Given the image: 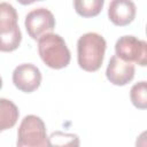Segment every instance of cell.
I'll return each mask as SVG.
<instances>
[{"instance_id":"1","label":"cell","mask_w":147,"mask_h":147,"mask_svg":"<svg viewBox=\"0 0 147 147\" xmlns=\"http://www.w3.org/2000/svg\"><path fill=\"white\" fill-rule=\"evenodd\" d=\"M107 42L96 32H87L77 41V61L79 67L88 72L99 70L102 65Z\"/></svg>"},{"instance_id":"2","label":"cell","mask_w":147,"mask_h":147,"mask_svg":"<svg viewBox=\"0 0 147 147\" xmlns=\"http://www.w3.org/2000/svg\"><path fill=\"white\" fill-rule=\"evenodd\" d=\"M38 53L42 62L52 69H62L70 63V51L57 33H47L38 40Z\"/></svg>"},{"instance_id":"3","label":"cell","mask_w":147,"mask_h":147,"mask_svg":"<svg viewBox=\"0 0 147 147\" xmlns=\"http://www.w3.org/2000/svg\"><path fill=\"white\" fill-rule=\"evenodd\" d=\"M18 15L9 2H0V52L9 53L18 48L22 32L18 26Z\"/></svg>"},{"instance_id":"4","label":"cell","mask_w":147,"mask_h":147,"mask_svg":"<svg viewBox=\"0 0 147 147\" xmlns=\"http://www.w3.org/2000/svg\"><path fill=\"white\" fill-rule=\"evenodd\" d=\"M47 139L44 121L39 116L28 115L18 126L16 147H47Z\"/></svg>"},{"instance_id":"5","label":"cell","mask_w":147,"mask_h":147,"mask_svg":"<svg viewBox=\"0 0 147 147\" xmlns=\"http://www.w3.org/2000/svg\"><path fill=\"white\" fill-rule=\"evenodd\" d=\"M115 55L130 63L141 67L147 64V42L136 36H122L115 44Z\"/></svg>"},{"instance_id":"6","label":"cell","mask_w":147,"mask_h":147,"mask_svg":"<svg viewBox=\"0 0 147 147\" xmlns=\"http://www.w3.org/2000/svg\"><path fill=\"white\" fill-rule=\"evenodd\" d=\"M24 24L28 34L32 39L39 40L42 36L52 33L55 28V18L51 10L40 7L31 10L25 16Z\"/></svg>"},{"instance_id":"7","label":"cell","mask_w":147,"mask_h":147,"mask_svg":"<svg viewBox=\"0 0 147 147\" xmlns=\"http://www.w3.org/2000/svg\"><path fill=\"white\" fill-rule=\"evenodd\" d=\"M13 83L20 91L31 93L40 86L41 72L32 63H22L13 71Z\"/></svg>"},{"instance_id":"8","label":"cell","mask_w":147,"mask_h":147,"mask_svg":"<svg viewBox=\"0 0 147 147\" xmlns=\"http://www.w3.org/2000/svg\"><path fill=\"white\" fill-rule=\"evenodd\" d=\"M136 74V68L133 63L125 62L117 57L116 55H113L109 60V63L106 69V77L107 79L116 85V86H124L129 84Z\"/></svg>"},{"instance_id":"9","label":"cell","mask_w":147,"mask_h":147,"mask_svg":"<svg viewBox=\"0 0 147 147\" xmlns=\"http://www.w3.org/2000/svg\"><path fill=\"white\" fill-rule=\"evenodd\" d=\"M137 8L133 1L130 0H113L109 3L108 17L118 26H125L133 22Z\"/></svg>"},{"instance_id":"10","label":"cell","mask_w":147,"mask_h":147,"mask_svg":"<svg viewBox=\"0 0 147 147\" xmlns=\"http://www.w3.org/2000/svg\"><path fill=\"white\" fill-rule=\"evenodd\" d=\"M20 116L17 106L5 98H0V132L11 129Z\"/></svg>"},{"instance_id":"11","label":"cell","mask_w":147,"mask_h":147,"mask_svg":"<svg viewBox=\"0 0 147 147\" xmlns=\"http://www.w3.org/2000/svg\"><path fill=\"white\" fill-rule=\"evenodd\" d=\"M79 137L75 133L54 131L47 139V147H79Z\"/></svg>"},{"instance_id":"12","label":"cell","mask_w":147,"mask_h":147,"mask_svg":"<svg viewBox=\"0 0 147 147\" xmlns=\"http://www.w3.org/2000/svg\"><path fill=\"white\" fill-rule=\"evenodd\" d=\"M103 0H76L74 1L76 13L82 17H94L102 10Z\"/></svg>"},{"instance_id":"13","label":"cell","mask_w":147,"mask_h":147,"mask_svg":"<svg viewBox=\"0 0 147 147\" xmlns=\"http://www.w3.org/2000/svg\"><path fill=\"white\" fill-rule=\"evenodd\" d=\"M130 99L136 108L141 110L147 108V83L145 80L136 83L131 87Z\"/></svg>"},{"instance_id":"14","label":"cell","mask_w":147,"mask_h":147,"mask_svg":"<svg viewBox=\"0 0 147 147\" xmlns=\"http://www.w3.org/2000/svg\"><path fill=\"white\" fill-rule=\"evenodd\" d=\"M1 87H2V78L0 77V90H1Z\"/></svg>"}]
</instances>
